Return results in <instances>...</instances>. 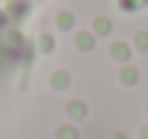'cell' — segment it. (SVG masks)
Returning a JSON list of instances; mask_svg holds the SVG:
<instances>
[{
	"label": "cell",
	"mask_w": 148,
	"mask_h": 139,
	"mask_svg": "<svg viewBox=\"0 0 148 139\" xmlns=\"http://www.w3.org/2000/svg\"><path fill=\"white\" fill-rule=\"evenodd\" d=\"M84 116H87V107L82 102H73L70 104V119H84Z\"/></svg>",
	"instance_id": "obj_1"
},
{
	"label": "cell",
	"mask_w": 148,
	"mask_h": 139,
	"mask_svg": "<svg viewBox=\"0 0 148 139\" xmlns=\"http://www.w3.org/2000/svg\"><path fill=\"white\" fill-rule=\"evenodd\" d=\"M110 52H113V58H119V61H125V58H128V52H131V49H128V46H125V44H116V46H113V49H110Z\"/></svg>",
	"instance_id": "obj_2"
},
{
	"label": "cell",
	"mask_w": 148,
	"mask_h": 139,
	"mask_svg": "<svg viewBox=\"0 0 148 139\" xmlns=\"http://www.w3.org/2000/svg\"><path fill=\"white\" fill-rule=\"evenodd\" d=\"M119 78H122L125 84H134V81H136V73H134V70H131V67H125V70H122V73H119Z\"/></svg>",
	"instance_id": "obj_3"
},
{
	"label": "cell",
	"mask_w": 148,
	"mask_h": 139,
	"mask_svg": "<svg viewBox=\"0 0 148 139\" xmlns=\"http://www.w3.org/2000/svg\"><path fill=\"white\" fill-rule=\"evenodd\" d=\"M96 32H99V35H108V32H110V20L99 18V20H96Z\"/></svg>",
	"instance_id": "obj_4"
},
{
	"label": "cell",
	"mask_w": 148,
	"mask_h": 139,
	"mask_svg": "<svg viewBox=\"0 0 148 139\" xmlns=\"http://www.w3.org/2000/svg\"><path fill=\"white\" fill-rule=\"evenodd\" d=\"M79 46H82V49H90V46H93V35L82 32V35H79Z\"/></svg>",
	"instance_id": "obj_5"
},
{
	"label": "cell",
	"mask_w": 148,
	"mask_h": 139,
	"mask_svg": "<svg viewBox=\"0 0 148 139\" xmlns=\"http://www.w3.org/2000/svg\"><path fill=\"white\" fill-rule=\"evenodd\" d=\"M58 136H61V139H79L73 127H61V133H58Z\"/></svg>",
	"instance_id": "obj_6"
},
{
	"label": "cell",
	"mask_w": 148,
	"mask_h": 139,
	"mask_svg": "<svg viewBox=\"0 0 148 139\" xmlns=\"http://www.w3.org/2000/svg\"><path fill=\"white\" fill-rule=\"evenodd\" d=\"M52 84H58V90H64V84H67V73H58V76L52 78Z\"/></svg>",
	"instance_id": "obj_7"
},
{
	"label": "cell",
	"mask_w": 148,
	"mask_h": 139,
	"mask_svg": "<svg viewBox=\"0 0 148 139\" xmlns=\"http://www.w3.org/2000/svg\"><path fill=\"white\" fill-rule=\"evenodd\" d=\"M136 46H139V49H148V35H145V32L136 38Z\"/></svg>",
	"instance_id": "obj_8"
},
{
	"label": "cell",
	"mask_w": 148,
	"mask_h": 139,
	"mask_svg": "<svg viewBox=\"0 0 148 139\" xmlns=\"http://www.w3.org/2000/svg\"><path fill=\"white\" fill-rule=\"evenodd\" d=\"M70 18H73V15H67V12H64V15H61V26H70V23H73Z\"/></svg>",
	"instance_id": "obj_9"
},
{
	"label": "cell",
	"mask_w": 148,
	"mask_h": 139,
	"mask_svg": "<svg viewBox=\"0 0 148 139\" xmlns=\"http://www.w3.org/2000/svg\"><path fill=\"white\" fill-rule=\"evenodd\" d=\"M142 139H148V127H145V130H142Z\"/></svg>",
	"instance_id": "obj_10"
}]
</instances>
